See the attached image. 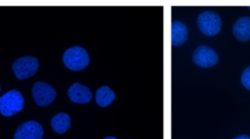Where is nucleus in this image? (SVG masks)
Returning a JSON list of instances; mask_svg holds the SVG:
<instances>
[{"label": "nucleus", "mask_w": 250, "mask_h": 139, "mask_svg": "<svg viewBox=\"0 0 250 139\" xmlns=\"http://www.w3.org/2000/svg\"><path fill=\"white\" fill-rule=\"evenodd\" d=\"M62 62L71 70H81L89 65L90 57L84 48L73 46L64 51Z\"/></svg>", "instance_id": "obj_1"}, {"label": "nucleus", "mask_w": 250, "mask_h": 139, "mask_svg": "<svg viewBox=\"0 0 250 139\" xmlns=\"http://www.w3.org/2000/svg\"><path fill=\"white\" fill-rule=\"evenodd\" d=\"M0 92H1V86H0Z\"/></svg>", "instance_id": "obj_16"}, {"label": "nucleus", "mask_w": 250, "mask_h": 139, "mask_svg": "<svg viewBox=\"0 0 250 139\" xmlns=\"http://www.w3.org/2000/svg\"><path fill=\"white\" fill-rule=\"evenodd\" d=\"M232 33L239 41L245 42L250 40V18L241 17L237 19L232 25Z\"/></svg>", "instance_id": "obj_9"}, {"label": "nucleus", "mask_w": 250, "mask_h": 139, "mask_svg": "<svg viewBox=\"0 0 250 139\" xmlns=\"http://www.w3.org/2000/svg\"><path fill=\"white\" fill-rule=\"evenodd\" d=\"M248 9H249V10H250V7H249V8H248Z\"/></svg>", "instance_id": "obj_17"}, {"label": "nucleus", "mask_w": 250, "mask_h": 139, "mask_svg": "<svg viewBox=\"0 0 250 139\" xmlns=\"http://www.w3.org/2000/svg\"><path fill=\"white\" fill-rule=\"evenodd\" d=\"M43 127L35 120H28L21 123L14 134V139H42Z\"/></svg>", "instance_id": "obj_7"}, {"label": "nucleus", "mask_w": 250, "mask_h": 139, "mask_svg": "<svg viewBox=\"0 0 250 139\" xmlns=\"http://www.w3.org/2000/svg\"><path fill=\"white\" fill-rule=\"evenodd\" d=\"M39 62L36 58L30 56H24L17 59L13 66V71L17 78L24 79L32 76L38 70Z\"/></svg>", "instance_id": "obj_4"}, {"label": "nucleus", "mask_w": 250, "mask_h": 139, "mask_svg": "<svg viewBox=\"0 0 250 139\" xmlns=\"http://www.w3.org/2000/svg\"><path fill=\"white\" fill-rule=\"evenodd\" d=\"M192 61L200 68H210L218 63L219 56L213 48L207 45H199L192 54Z\"/></svg>", "instance_id": "obj_5"}, {"label": "nucleus", "mask_w": 250, "mask_h": 139, "mask_svg": "<svg viewBox=\"0 0 250 139\" xmlns=\"http://www.w3.org/2000/svg\"><path fill=\"white\" fill-rule=\"evenodd\" d=\"M67 94L69 99L77 104H86L89 103L92 99V92L90 91V89L87 86L82 85L78 82L73 83L68 88Z\"/></svg>", "instance_id": "obj_8"}, {"label": "nucleus", "mask_w": 250, "mask_h": 139, "mask_svg": "<svg viewBox=\"0 0 250 139\" xmlns=\"http://www.w3.org/2000/svg\"><path fill=\"white\" fill-rule=\"evenodd\" d=\"M104 139H116V138L113 136H107V137H104Z\"/></svg>", "instance_id": "obj_15"}, {"label": "nucleus", "mask_w": 250, "mask_h": 139, "mask_svg": "<svg viewBox=\"0 0 250 139\" xmlns=\"http://www.w3.org/2000/svg\"><path fill=\"white\" fill-rule=\"evenodd\" d=\"M234 139H250V136H248V135H239V136L235 137Z\"/></svg>", "instance_id": "obj_14"}, {"label": "nucleus", "mask_w": 250, "mask_h": 139, "mask_svg": "<svg viewBox=\"0 0 250 139\" xmlns=\"http://www.w3.org/2000/svg\"><path fill=\"white\" fill-rule=\"evenodd\" d=\"M188 39V27L180 21L171 23V44L173 46H181Z\"/></svg>", "instance_id": "obj_10"}, {"label": "nucleus", "mask_w": 250, "mask_h": 139, "mask_svg": "<svg viewBox=\"0 0 250 139\" xmlns=\"http://www.w3.org/2000/svg\"><path fill=\"white\" fill-rule=\"evenodd\" d=\"M56 90L46 82L38 81L32 87V97L38 106L50 105L56 98Z\"/></svg>", "instance_id": "obj_6"}, {"label": "nucleus", "mask_w": 250, "mask_h": 139, "mask_svg": "<svg viewBox=\"0 0 250 139\" xmlns=\"http://www.w3.org/2000/svg\"><path fill=\"white\" fill-rule=\"evenodd\" d=\"M114 99L115 94L108 86H101L96 92V102L102 108H105L110 105Z\"/></svg>", "instance_id": "obj_12"}, {"label": "nucleus", "mask_w": 250, "mask_h": 139, "mask_svg": "<svg viewBox=\"0 0 250 139\" xmlns=\"http://www.w3.org/2000/svg\"><path fill=\"white\" fill-rule=\"evenodd\" d=\"M70 116L65 113H59L51 118V126L54 131L62 134L70 127Z\"/></svg>", "instance_id": "obj_11"}, {"label": "nucleus", "mask_w": 250, "mask_h": 139, "mask_svg": "<svg viewBox=\"0 0 250 139\" xmlns=\"http://www.w3.org/2000/svg\"><path fill=\"white\" fill-rule=\"evenodd\" d=\"M240 80H241L242 85H243L246 89L250 90V66L243 70V71H242V73H241Z\"/></svg>", "instance_id": "obj_13"}, {"label": "nucleus", "mask_w": 250, "mask_h": 139, "mask_svg": "<svg viewBox=\"0 0 250 139\" xmlns=\"http://www.w3.org/2000/svg\"><path fill=\"white\" fill-rule=\"evenodd\" d=\"M24 99L16 89L6 92L0 97V113L4 116H12L23 109Z\"/></svg>", "instance_id": "obj_2"}, {"label": "nucleus", "mask_w": 250, "mask_h": 139, "mask_svg": "<svg viewBox=\"0 0 250 139\" xmlns=\"http://www.w3.org/2000/svg\"><path fill=\"white\" fill-rule=\"evenodd\" d=\"M197 25L199 30L207 36L217 35L222 27L220 16L213 11H205L198 15Z\"/></svg>", "instance_id": "obj_3"}]
</instances>
